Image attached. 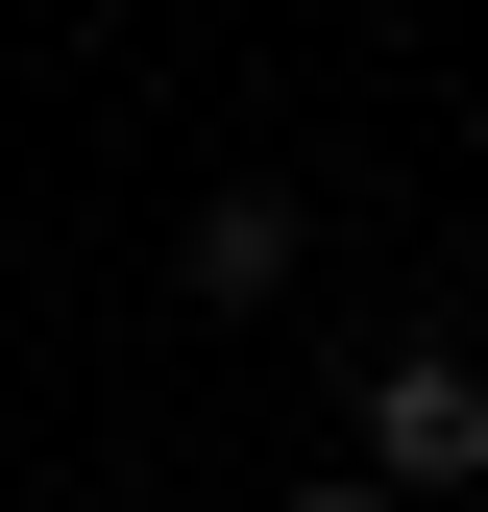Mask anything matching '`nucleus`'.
Wrapping results in <instances>:
<instances>
[{
	"instance_id": "obj_4",
	"label": "nucleus",
	"mask_w": 488,
	"mask_h": 512,
	"mask_svg": "<svg viewBox=\"0 0 488 512\" xmlns=\"http://www.w3.org/2000/svg\"><path fill=\"white\" fill-rule=\"evenodd\" d=\"M464 269H488V244H464Z\"/></svg>"
},
{
	"instance_id": "obj_2",
	"label": "nucleus",
	"mask_w": 488,
	"mask_h": 512,
	"mask_svg": "<svg viewBox=\"0 0 488 512\" xmlns=\"http://www.w3.org/2000/svg\"><path fill=\"white\" fill-rule=\"evenodd\" d=\"M171 269H196V317H269V293H293V196H269V171H244V196H196V244H171Z\"/></svg>"
},
{
	"instance_id": "obj_1",
	"label": "nucleus",
	"mask_w": 488,
	"mask_h": 512,
	"mask_svg": "<svg viewBox=\"0 0 488 512\" xmlns=\"http://www.w3.org/2000/svg\"><path fill=\"white\" fill-rule=\"evenodd\" d=\"M366 488H488V366L464 342H366Z\"/></svg>"
},
{
	"instance_id": "obj_3",
	"label": "nucleus",
	"mask_w": 488,
	"mask_h": 512,
	"mask_svg": "<svg viewBox=\"0 0 488 512\" xmlns=\"http://www.w3.org/2000/svg\"><path fill=\"white\" fill-rule=\"evenodd\" d=\"M293 512H415V488H366V464H342V488H293Z\"/></svg>"
}]
</instances>
